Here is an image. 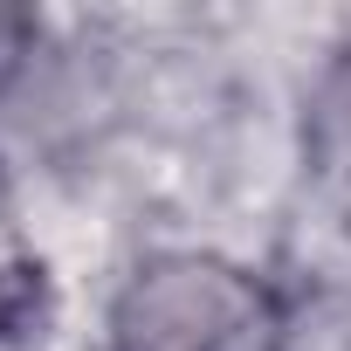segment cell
I'll use <instances>...</instances> for the list:
<instances>
[{
  "label": "cell",
  "mask_w": 351,
  "mask_h": 351,
  "mask_svg": "<svg viewBox=\"0 0 351 351\" xmlns=\"http://www.w3.org/2000/svg\"><path fill=\"white\" fill-rule=\"evenodd\" d=\"M104 351H289V296L234 255L165 248L117 282Z\"/></svg>",
  "instance_id": "6da1fadb"
},
{
  "label": "cell",
  "mask_w": 351,
  "mask_h": 351,
  "mask_svg": "<svg viewBox=\"0 0 351 351\" xmlns=\"http://www.w3.org/2000/svg\"><path fill=\"white\" fill-rule=\"evenodd\" d=\"M303 158L317 193L351 221V56H337L324 69V83L310 90V117H303Z\"/></svg>",
  "instance_id": "7a4b0ae2"
},
{
  "label": "cell",
  "mask_w": 351,
  "mask_h": 351,
  "mask_svg": "<svg viewBox=\"0 0 351 351\" xmlns=\"http://www.w3.org/2000/svg\"><path fill=\"white\" fill-rule=\"evenodd\" d=\"M49 310V269H42V248L28 241L21 228V200H14V180L0 165V344H14L42 324Z\"/></svg>",
  "instance_id": "3957f363"
},
{
  "label": "cell",
  "mask_w": 351,
  "mask_h": 351,
  "mask_svg": "<svg viewBox=\"0 0 351 351\" xmlns=\"http://www.w3.org/2000/svg\"><path fill=\"white\" fill-rule=\"evenodd\" d=\"M35 42H42V21H35L28 8H0V90H8V83L28 69Z\"/></svg>",
  "instance_id": "277c9868"
}]
</instances>
